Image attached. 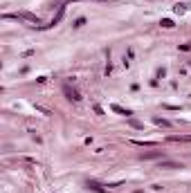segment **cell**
<instances>
[{
  "instance_id": "3957f363",
  "label": "cell",
  "mask_w": 191,
  "mask_h": 193,
  "mask_svg": "<svg viewBox=\"0 0 191 193\" xmlns=\"http://www.w3.org/2000/svg\"><path fill=\"white\" fill-rule=\"evenodd\" d=\"M88 189H92V191H97V193H108V189H104L97 180H88Z\"/></svg>"
},
{
  "instance_id": "6da1fadb",
  "label": "cell",
  "mask_w": 191,
  "mask_h": 193,
  "mask_svg": "<svg viewBox=\"0 0 191 193\" xmlns=\"http://www.w3.org/2000/svg\"><path fill=\"white\" fill-rule=\"evenodd\" d=\"M14 18H23V20H29V23H34V27H38V25H40V18H38V16H34V14H29V11H23V14L14 16Z\"/></svg>"
},
{
  "instance_id": "ba28073f",
  "label": "cell",
  "mask_w": 191,
  "mask_h": 193,
  "mask_svg": "<svg viewBox=\"0 0 191 193\" xmlns=\"http://www.w3.org/2000/svg\"><path fill=\"white\" fill-rule=\"evenodd\" d=\"M173 11H176L178 16H182V14L187 11V5H176V7H173Z\"/></svg>"
},
{
  "instance_id": "8992f818",
  "label": "cell",
  "mask_w": 191,
  "mask_h": 193,
  "mask_svg": "<svg viewBox=\"0 0 191 193\" xmlns=\"http://www.w3.org/2000/svg\"><path fill=\"white\" fill-rule=\"evenodd\" d=\"M160 166L162 168H182V164H178V162H162Z\"/></svg>"
},
{
  "instance_id": "277c9868",
  "label": "cell",
  "mask_w": 191,
  "mask_h": 193,
  "mask_svg": "<svg viewBox=\"0 0 191 193\" xmlns=\"http://www.w3.org/2000/svg\"><path fill=\"white\" fill-rule=\"evenodd\" d=\"M112 110L119 112V115H124V117H131V115H133L131 110H126V108H121V106H112Z\"/></svg>"
},
{
  "instance_id": "8fae6325",
  "label": "cell",
  "mask_w": 191,
  "mask_h": 193,
  "mask_svg": "<svg viewBox=\"0 0 191 193\" xmlns=\"http://www.w3.org/2000/svg\"><path fill=\"white\" fill-rule=\"evenodd\" d=\"M144 157L148 159V157H160V153H144Z\"/></svg>"
},
{
  "instance_id": "5b68a950",
  "label": "cell",
  "mask_w": 191,
  "mask_h": 193,
  "mask_svg": "<svg viewBox=\"0 0 191 193\" xmlns=\"http://www.w3.org/2000/svg\"><path fill=\"white\" fill-rule=\"evenodd\" d=\"M169 139H171V142H191V135H180V137L173 135V137H169Z\"/></svg>"
},
{
  "instance_id": "7a4b0ae2",
  "label": "cell",
  "mask_w": 191,
  "mask_h": 193,
  "mask_svg": "<svg viewBox=\"0 0 191 193\" xmlns=\"http://www.w3.org/2000/svg\"><path fill=\"white\" fill-rule=\"evenodd\" d=\"M63 90H65L68 99H74V101H81V94H79V92L74 90V88H70V86H68V83H65V86H63Z\"/></svg>"
},
{
  "instance_id": "9c48e42d",
  "label": "cell",
  "mask_w": 191,
  "mask_h": 193,
  "mask_svg": "<svg viewBox=\"0 0 191 193\" xmlns=\"http://www.w3.org/2000/svg\"><path fill=\"white\" fill-rule=\"evenodd\" d=\"M160 25H162V27H166V29H171V27H173V20H169V18H164V20H162Z\"/></svg>"
},
{
  "instance_id": "30bf717a",
  "label": "cell",
  "mask_w": 191,
  "mask_h": 193,
  "mask_svg": "<svg viewBox=\"0 0 191 193\" xmlns=\"http://www.w3.org/2000/svg\"><path fill=\"white\" fill-rule=\"evenodd\" d=\"M83 23H86V18H76V20H74V27H81Z\"/></svg>"
},
{
  "instance_id": "52a82bcc",
  "label": "cell",
  "mask_w": 191,
  "mask_h": 193,
  "mask_svg": "<svg viewBox=\"0 0 191 193\" xmlns=\"http://www.w3.org/2000/svg\"><path fill=\"white\" fill-rule=\"evenodd\" d=\"M153 121H155L157 126H164V128H169V126H171V121H166V119H162V117H155Z\"/></svg>"
}]
</instances>
